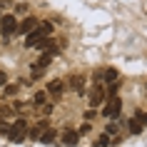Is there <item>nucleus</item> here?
Instances as JSON below:
<instances>
[{
  "label": "nucleus",
  "instance_id": "f257e3e1",
  "mask_svg": "<svg viewBox=\"0 0 147 147\" xmlns=\"http://www.w3.org/2000/svg\"><path fill=\"white\" fill-rule=\"evenodd\" d=\"M50 32H53V20H42V23H38V28H35L32 32L25 35V42H23V45L25 47H35L40 40L50 38Z\"/></svg>",
  "mask_w": 147,
  "mask_h": 147
},
{
  "label": "nucleus",
  "instance_id": "f03ea898",
  "mask_svg": "<svg viewBox=\"0 0 147 147\" xmlns=\"http://www.w3.org/2000/svg\"><path fill=\"white\" fill-rule=\"evenodd\" d=\"M5 135H8L10 142H23V140L28 137V120L20 117V120H15L13 125H8V132H5Z\"/></svg>",
  "mask_w": 147,
  "mask_h": 147
},
{
  "label": "nucleus",
  "instance_id": "7ed1b4c3",
  "mask_svg": "<svg viewBox=\"0 0 147 147\" xmlns=\"http://www.w3.org/2000/svg\"><path fill=\"white\" fill-rule=\"evenodd\" d=\"M105 102V85H92V90L87 92V105L90 110H97Z\"/></svg>",
  "mask_w": 147,
  "mask_h": 147
},
{
  "label": "nucleus",
  "instance_id": "20e7f679",
  "mask_svg": "<svg viewBox=\"0 0 147 147\" xmlns=\"http://www.w3.org/2000/svg\"><path fill=\"white\" fill-rule=\"evenodd\" d=\"M18 20H15V15H0V30H3V35L5 38H10V35H15L18 32Z\"/></svg>",
  "mask_w": 147,
  "mask_h": 147
},
{
  "label": "nucleus",
  "instance_id": "39448f33",
  "mask_svg": "<svg viewBox=\"0 0 147 147\" xmlns=\"http://www.w3.org/2000/svg\"><path fill=\"white\" fill-rule=\"evenodd\" d=\"M120 110H122V100H120L117 95H112V97H110V102L105 105V107H102V115L112 120V117H117V115H120Z\"/></svg>",
  "mask_w": 147,
  "mask_h": 147
},
{
  "label": "nucleus",
  "instance_id": "423d86ee",
  "mask_svg": "<svg viewBox=\"0 0 147 147\" xmlns=\"http://www.w3.org/2000/svg\"><path fill=\"white\" fill-rule=\"evenodd\" d=\"M50 127V120H40L35 127H28V137L32 140V142H40V137H42V132Z\"/></svg>",
  "mask_w": 147,
  "mask_h": 147
},
{
  "label": "nucleus",
  "instance_id": "0eeeda50",
  "mask_svg": "<svg viewBox=\"0 0 147 147\" xmlns=\"http://www.w3.org/2000/svg\"><path fill=\"white\" fill-rule=\"evenodd\" d=\"M38 23H40V20H38V18H32V15L25 18L23 23L18 25V32H20V35H28V32H32L35 28H38Z\"/></svg>",
  "mask_w": 147,
  "mask_h": 147
},
{
  "label": "nucleus",
  "instance_id": "6e6552de",
  "mask_svg": "<svg viewBox=\"0 0 147 147\" xmlns=\"http://www.w3.org/2000/svg\"><path fill=\"white\" fill-rule=\"evenodd\" d=\"M67 82H70V90H72V92H78V95L85 92V78H82V75H72Z\"/></svg>",
  "mask_w": 147,
  "mask_h": 147
},
{
  "label": "nucleus",
  "instance_id": "1a4fd4ad",
  "mask_svg": "<svg viewBox=\"0 0 147 147\" xmlns=\"http://www.w3.org/2000/svg\"><path fill=\"white\" fill-rule=\"evenodd\" d=\"M30 105H32V107H45V105H47V92H45V90H38V92L32 95Z\"/></svg>",
  "mask_w": 147,
  "mask_h": 147
},
{
  "label": "nucleus",
  "instance_id": "9d476101",
  "mask_svg": "<svg viewBox=\"0 0 147 147\" xmlns=\"http://www.w3.org/2000/svg\"><path fill=\"white\" fill-rule=\"evenodd\" d=\"M80 142V132H72V130H67L65 135H62V145H67V147H75Z\"/></svg>",
  "mask_w": 147,
  "mask_h": 147
},
{
  "label": "nucleus",
  "instance_id": "9b49d317",
  "mask_svg": "<svg viewBox=\"0 0 147 147\" xmlns=\"http://www.w3.org/2000/svg\"><path fill=\"white\" fill-rule=\"evenodd\" d=\"M62 87H65V85H62V80H57V78H55V80H50V82H47V92L60 95V92H62Z\"/></svg>",
  "mask_w": 147,
  "mask_h": 147
},
{
  "label": "nucleus",
  "instance_id": "f8f14e48",
  "mask_svg": "<svg viewBox=\"0 0 147 147\" xmlns=\"http://www.w3.org/2000/svg\"><path fill=\"white\" fill-rule=\"evenodd\" d=\"M55 140H57L55 130H50V127H47V130L42 132V137H40V142H42V145H55Z\"/></svg>",
  "mask_w": 147,
  "mask_h": 147
},
{
  "label": "nucleus",
  "instance_id": "ddd939ff",
  "mask_svg": "<svg viewBox=\"0 0 147 147\" xmlns=\"http://www.w3.org/2000/svg\"><path fill=\"white\" fill-rule=\"evenodd\" d=\"M117 140H112L110 135H100L97 137V142H95V147H107V145H115Z\"/></svg>",
  "mask_w": 147,
  "mask_h": 147
},
{
  "label": "nucleus",
  "instance_id": "4468645a",
  "mask_svg": "<svg viewBox=\"0 0 147 147\" xmlns=\"http://www.w3.org/2000/svg\"><path fill=\"white\" fill-rule=\"evenodd\" d=\"M18 90H20V85H5V90H3V95H5V97H13V95H18Z\"/></svg>",
  "mask_w": 147,
  "mask_h": 147
},
{
  "label": "nucleus",
  "instance_id": "2eb2a0df",
  "mask_svg": "<svg viewBox=\"0 0 147 147\" xmlns=\"http://www.w3.org/2000/svg\"><path fill=\"white\" fill-rule=\"evenodd\" d=\"M130 132H142V122H140L137 117H132V120H130Z\"/></svg>",
  "mask_w": 147,
  "mask_h": 147
},
{
  "label": "nucleus",
  "instance_id": "dca6fc26",
  "mask_svg": "<svg viewBox=\"0 0 147 147\" xmlns=\"http://www.w3.org/2000/svg\"><path fill=\"white\" fill-rule=\"evenodd\" d=\"M115 132H120V122H107V127H105V135H115Z\"/></svg>",
  "mask_w": 147,
  "mask_h": 147
},
{
  "label": "nucleus",
  "instance_id": "f3484780",
  "mask_svg": "<svg viewBox=\"0 0 147 147\" xmlns=\"http://www.w3.org/2000/svg\"><path fill=\"white\" fill-rule=\"evenodd\" d=\"M117 90H120V82H110V85H107V92L110 95H117Z\"/></svg>",
  "mask_w": 147,
  "mask_h": 147
},
{
  "label": "nucleus",
  "instance_id": "a211bd4d",
  "mask_svg": "<svg viewBox=\"0 0 147 147\" xmlns=\"http://www.w3.org/2000/svg\"><path fill=\"white\" fill-rule=\"evenodd\" d=\"M0 132H8V122H5L3 117H0Z\"/></svg>",
  "mask_w": 147,
  "mask_h": 147
},
{
  "label": "nucleus",
  "instance_id": "6ab92c4d",
  "mask_svg": "<svg viewBox=\"0 0 147 147\" xmlns=\"http://www.w3.org/2000/svg\"><path fill=\"white\" fill-rule=\"evenodd\" d=\"M137 120H140V122H142V127H145V125H147V112H145V115H140Z\"/></svg>",
  "mask_w": 147,
  "mask_h": 147
},
{
  "label": "nucleus",
  "instance_id": "aec40b11",
  "mask_svg": "<svg viewBox=\"0 0 147 147\" xmlns=\"http://www.w3.org/2000/svg\"><path fill=\"white\" fill-rule=\"evenodd\" d=\"M8 82V78H5V72H0V85H5Z\"/></svg>",
  "mask_w": 147,
  "mask_h": 147
}]
</instances>
